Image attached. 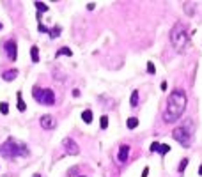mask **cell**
I'll return each instance as SVG.
<instances>
[{
  "label": "cell",
  "instance_id": "cell-1",
  "mask_svg": "<svg viewBox=\"0 0 202 177\" xmlns=\"http://www.w3.org/2000/svg\"><path fill=\"white\" fill-rule=\"evenodd\" d=\"M186 103H188V99H186V92H185V90L176 89L174 92H170V96H169V99H167V108H165V112H163V121H165L167 124L176 122V121L185 113Z\"/></svg>",
  "mask_w": 202,
  "mask_h": 177
},
{
  "label": "cell",
  "instance_id": "cell-2",
  "mask_svg": "<svg viewBox=\"0 0 202 177\" xmlns=\"http://www.w3.org/2000/svg\"><path fill=\"white\" fill-rule=\"evenodd\" d=\"M0 154L4 158H20V156H28V149L23 142H18L14 138H7V142H4L0 145Z\"/></svg>",
  "mask_w": 202,
  "mask_h": 177
},
{
  "label": "cell",
  "instance_id": "cell-3",
  "mask_svg": "<svg viewBox=\"0 0 202 177\" xmlns=\"http://www.w3.org/2000/svg\"><path fill=\"white\" fill-rule=\"evenodd\" d=\"M188 41H190V35L186 32V27L183 23H176L172 27V30H170V43H172V46L177 51H185Z\"/></svg>",
  "mask_w": 202,
  "mask_h": 177
},
{
  "label": "cell",
  "instance_id": "cell-4",
  "mask_svg": "<svg viewBox=\"0 0 202 177\" xmlns=\"http://www.w3.org/2000/svg\"><path fill=\"white\" fill-rule=\"evenodd\" d=\"M32 98L41 103V105H46V106H53L55 105V92L51 89H41L37 85H34L32 89Z\"/></svg>",
  "mask_w": 202,
  "mask_h": 177
},
{
  "label": "cell",
  "instance_id": "cell-5",
  "mask_svg": "<svg viewBox=\"0 0 202 177\" xmlns=\"http://www.w3.org/2000/svg\"><path fill=\"white\" fill-rule=\"evenodd\" d=\"M172 137L176 142H179L183 147H190L192 144V131L188 129V126H177L174 131H172Z\"/></svg>",
  "mask_w": 202,
  "mask_h": 177
},
{
  "label": "cell",
  "instance_id": "cell-6",
  "mask_svg": "<svg viewBox=\"0 0 202 177\" xmlns=\"http://www.w3.org/2000/svg\"><path fill=\"white\" fill-rule=\"evenodd\" d=\"M62 147H64V151L67 152V154H71V156H76L78 152H80V147H78V144L73 140V138H64L62 140Z\"/></svg>",
  "mask_w": 202,
  "mask_h": 177
},
{
  "label": "cell",
  "instance_id": "cell-7",
  "mask_svg": "<svg viewBox=\"0 0 202 177\" xmlns=\"http://www.w3.org/2000/svg\"><path fill=\"white\" fill-rule=\"evenodd\" d=\"M5 55H7V59H9L11 62L16 60V57H18V44H16L14 39H9V41L5 43Z\"/></svg>",
  "mask_w": 202,
  "mask_h": 177
},
{
  "label": "cell",
  "instance_id": "cell-8",
  "mask_svg": "<svg viewBox=\"0 0 202 177\" xmlns=\"http://www.w3.org/2000/svg\"><path fill=\"white\" fill-rule=\"evenodd\" d=\"M39 124H41V128H43V129L50 131V129H53V128L57 126V121H55V117H53V115L46 113V115H43V117L39 119Z\"/></svg>",
  "mask_w": 202,
  "mask_h": 177
},
{
  "label": "cell",
  "instance_id": "cell-9",
  "mask_svg": "<svg viewBox=\"0 0 202 177\" xmlns=\"http://www.w3.org/2000/svg\"><path fill=\"white\" fill-rule=\"evenodd\" d=\"M130 151H131L130 145H121V149H119V152H117V160H119V163H126V161H128Z\"/></svg>",
  "mask_w": 202,
  "mask_h": 177
},
{
  "label": "cell",
  "instance_id": "cell-10",
  "mask_svg": "<svg viewBox=\"0 0 202 177\" xmlns=\"http://www.w3.org/2000/svg\"><path fill=\"white\" fill-rule=\"evenodd\" d=\"M16 76H18V69H9V71H5L2 74V78L5 82H12V80H16Z\"/></svg>",
  "mask_w": 202,
  "mask_h": 177
},
{
  "label": "cell",
  "instance_id": "cell-11",
  "mask_svg": "<svg viewBox=\"0 0 202 177\" xmlns=\"http://www.w3.org/2000/svg\"><path fill=\"white\" fill-rule=\"evenodd\" d=\"M92 119H94L92 110H89V108H87V110H83V112H82V121H83L85 124H91V122H92Z\"/></svg>",
  "mask_w": 202,
  "mask_h": 177
},
{
  "label": "cell",
  "instance_id": "cell-12",
  "mask_svg": "<svg viewBox=\"0 0 202 177\" xmlns=\"http://www.w3.org/2000/svg\"><path fill=\"white\" fill-rule=\"evenodd\" d=\"M30 59H32V62H39V48L37 46H32L30 48Z\"/></svg>",
  "mask_w": 202,
  "mask_h": 177
},
{
  "label": "cell",
  "instance_id": "cell-13",
  "mask_svg": "<svg viewBox=\"0 0 202 177\" xmlns=\"http://www.w3.org/2000/svg\"><path fill=\"white\" fill-rule=\"evenodd\" d=\"M130 105H131V108L138 106V90H133V92H131V98H130Z\"/></svg>",
  "mask_w": 202,
  "mask_h": 177
},
{
  "label": "cell",
  "instance_id": "cell-14",
  "mask_svg": "<svg viewBox=\"0 0 202 177\" xmlns=\"http://www.w3.org/2000/svg\"><path fill=\"white\" fill-rule=\"evenodd\" d=\"M34 5H35V9H37V12H46L50 7L44 4V2H34Z\"/></svg>",
  "mask_w": 202,
  "mask_h": 177
},
{
  "label": "cell",
  "instance_id": "cell-15",
  "mask_svg": "<svg viewBox=\"0 0 202 177\" xmlns=\"http://www.w3.org/2000/svg\"><path fill=\"white\" fill-rule=\"evenodd\" d=\"M126 126H128V129H135V128L138 126V119H137V117H130L128 122H126Z\"/></svg>",
  "mask_w": 202,
  "mask_h": 177
},
{
  "label": "cell",
  "instance_id": "cell-16",
  "mask_svg": "<svg viewBox=\"0 0 202 177\" xmlns=\"http://www.w3.org/2000/svg\"><path fill=\"white\" fill-rule=\"evenodd\" d=\"M193 7H195L193 4H190V2H186V4H185V12H186L188 16H193V14H195V9H193Z\"/></svg>",
  "mask_w": 202,
  "mask_h": 177
},
{
  "label": "cell",
  "instance_id": "cell-17",
  "mask_svg": "<svg viewBox=\"0 0 202 177\" xmlns=\"http://www.w3.org/2000/svg\"><path fill=\"white\" fill-rule=\"evenodd\" d=\"M48 34H50V37H51V39H57V37L60 35V27H59V25H57V27H53L51 30H48Z\"/></svg>",
  "mask_w": 202,
  "mask_h": 177
},
{
  "label": "cell",
  "instance_id": "cell-18",
  "mask_svg": "<svg viewBox=\"0 0 202 177\" xmlns=\"http://www.w3.org/2000/svg\"><path fill=\"white\" fill-rule=\"evenodd\" d=\"M18 110H20V112H25V110H27V105H25V101H23V98H21V92H18Z\"/></svg>",
  "mask_w": 202,
  "mask_h": 177
},
{
  "label": "cell",
  "instance_id": "cell-19",
  "mask_svg": "<svg viewBox=\"0 0 202 177\" xmlns=\"http://www.w3.org/2000/svg\"><path fill=\"white\" fill-rule=\"evenodd\" d=\"M188 163H190V161H188V158H183V160H181V163H179V167H177V172H179V174H183V172H185V168L188 167Z\"/></svg>",
  "mask_w": 202,
  "mask_h": 177
},
{
  "label": "cell",
  "instance_id": "cell-20",
  "mask_svg": "<svg viewBox=\"0 0 202 177\" xmlns=\"http://www.w3.org/2000/svg\"><path fill=\"white\" fill-rule=\"evenodd\" d=\"M60 55H67V57H71V55H73V51L66 46V48H60V50L57 51V57H60Z\"/></svg>",
  "mask_w": 202,
  "mask_h": 177
},
{
  "label": "cell",
  "instance_id": "cell-21",
  "mask_svg": "<svg viewBox=\"0 0 202 177\" xmlns=\"http://www.w3.org/2000/svg\"><path fill=\"white\" fill-rule=\"evenodd\" d=\"M99 128H101V129H106V128H108V117H106V115H103V117L99 119Z\"/></svg>",
  "mask_w": 202,
  "mask_h": 177
},
{
  "label": "cell",
  "instance_id": "cell-22",
  "mask_svg": "<svg viewBox=\"0 0 202 177\" xmlns=\"http://www.w3.org/2000/svg\"><path fill=\"white\" fill-rule=\"evenodd\" d=\"M169 151H170V145H167V144H160V149H158L160 154H167Z\"/></svg>",
  "mask_w": 202,
  "mask_h": 177
},
{
  "label": "cell",
  "instance_id": "cell-23",
  "mask_svg": "<svg viewBox=\"0 0 202 177\" xmlns=\"http://www.w3.org/2000/svg\"><path fill=\"white\" fill-rule=\"evenodd\" d=\"M0 113H4V115H7V113H9V105H7L5 101H2V103H0Z\"/></svg>",
  "mask_w": 202,
  "mask_h": 177
},
{
  "label": "cell",
  "instance_id": "cell-24",
  "mask_svg": "<svg viewBox=\"0 0 202 177\" xmlns=\"http://www.w3.org/2000/svg\"><path fill=\"white\" fill-rule=\"evenodd\" d=\"M158 149H160V144H158V142H153L149 151H151V152H158Z\"/></svg>",
  "mask_w": 202,
  "mask_h": 177
},
{
  "label": "cell",
  "instance_id": "cell-25",
  "mask_svg": "<svg viewBox=\"0 0 202 177\" xmlns=\"http://www.w3.org/2000/svg\"><path fill=\"white\" fill-rule=\"evenodd\" d=\"M147 71H149L151 74H154V73H156V67H154V64H153V62H149V64H147Z\"/></svg>",
  "mask_w": 202,
  "mask_h": 177
},
{
  "label": "cell",
  "instance_id": "cell-26",
  "mask_svg": "<svg viewBox=\"0 0 202 177\" xmlns=\"http://www.w3.org/2000/svg\"><path fill=\"white\" fill-rule=\"evenodd\" d=\"M149 176V167H146L144 170H142V177H147Z\"/></svg>",
  "mask_w": 202,
  "mask_h": 177
},
{
  "label": "cell",
  "instance_id": "cell-27",
  "mask_svg": "<svg viewBox=\"0 0 202 177\" xmlns=\"http://www.w3.org/2000/svg\"><path fill=\"white\" fill-rule=\"evenodd\" d=\"M48 30H50V28H46L44 25H39V32H48Z\"/></svg>",
  "mask_w": 202,
  "mask_h": 177
},
{
  "label": "cell",
  "instance_id": "cell-28",
  "mask_svg": "<svg viewBox=\"0 0 202 177\" xmlns=\"http://www.w3.org/2000/svg\"><path fill=\"white\" fill-rule=\"evenodd\" d=\"M94 7H96V5H94V4H92V2H89V4H87V9H89V11H92V9H94Z\"/></svg>",
  "mask_w": 202,
  "mask_h": 177
},
{
  "label": "cell",
  "instance_id": "cell-29",
  "mask_svg": "<svg viewBox=\"0 0 202 177\" xmlns=\"http://www.w3.org/2000/svg\"><path fill=\"white\" fill-rule=\"evenodd\" d=\"M160 87H161V90H167V82H161V85H160Z\"/></svg>",
  "mask_w": 202,
  "mask_h": 177
},
{
  "label": "cell",
  "instance_id": "cell-30",
  "mask_svg": "<svg viewBox=\"0 0 202 177\" xmlns=\"http://www.w3.org/2000/svg\"><path fill=\"white\" fill-rule=\"evenodd\" d=\"M73 96H75V98H78V96H80V90H78V89H75V90H73Z\"/></svg>",
  "mask_w": 202,
  "mask_h": 177
},
{
  "label": "cell",
  "instance_id": "cell-31",
  "mask_svg": "<svg viewBox=\"0 0 202 177\" xmlns=\"http://www.w3.org/2000/svg\"><path fill=\"white\" fill-rule=\"evenodd\" d=\"M199 176H202V165L199 167Z\"/></svg>",
  "mask_w": 202,
  "mask_h": 177
},
{
  "label": "cell",
  "instance_id": "cell-32",
  "mask_svg": "<svg viewBox=\"0 0 202 177\" xmlns=\"http://www.w3.org/2000/svg\"><path fill=\"white\" fill-rule=\"evenodd\" d=\"M32 177H41V176H39V174H35V176H32Z\"/></svg>",
  "mask_w": 202,
  "mask_h": 177
},
{
  "label": "cell",
  "instance_id": "cell-33",
  "mask_svg": "<svg viewBox=\"0 0 202 177\" xmlns=\"http://www.w3.org/2000/svg\"><path fill=\"white\" fill-rule=\"evenodd\" d=\"M0 30H2V23H0Z\"/></svg>",
  "mask_w": 202,
  "mask_h": 177
},
{
  "label": "cell",
  "instance_id": "cell-34",
  "mask_svg": "<svg viewBox=\"0 0 202 177\" xmlns=\"http://www.w3.org/2000/svg\"><path fill=\"white\" fill-rule=\"evenodd\" d=\"M80 177H87V176H80Z\"/></svg>",
  "mask_w": 202,
  "mask_h": 177
},
{
  "label": "cell",
  "instance_id": "cell-35",
  "mask_svg": "<svg viewBox=\"0 0 202 177\" xmlns=\"http://www.w3.org/2000/svg\"><path fill=\"white\" fill-rule=\"evenodd\" d=\"M2 177H7V176H2Z\"/></svg>",
  "mask_w": 202,
  "mask_h": 177
}]
</instances>
